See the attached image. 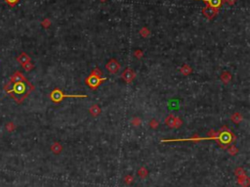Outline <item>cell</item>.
<instances>
[{
  "label": "cell",
  "instance_id": "6da1fadb",
  "mask_svg": "<svg viewBox=\"0 0 250 187\" xmlns=\"http://www.w3.org/2000/svg\"><path fill=\"white\" fill-rule=\"evenodd\" d=\"M233 140H235V135H233V133L229 129V127L227 125H224L217 132L216 142L224 149H226L229 145L231 144L233 142Z\"/></svg>",
  "mask_w": 250,
  "mask_h": 187
},
{
  "label": "cell",
  "instance_id": "7a4b0ae2",
  "mask_svg": "<svg viewBox=\"0 0 250 187\" xmlns=\"http://www.w3.org/2000/svg\"><path fill=\"white\" fill-rule=\"evenodd\" d=\"M87 98L85 94H65L59 88H55L54 90L50 93V98L54 103H60L63 101L64 98Z\"/></svg>",
  "mask_w": 250,
  "mask_h": 187
},
{
  "label": "cell",
  "instance_id": "3957f363",
  "mask_svg": "<svg viewBox=\"0 0 250 187\" xmlns=\"http://www.w3.org/2000/svg\"><path fill=\"white\" fill-rule=\"evenodd\" d=\"M107 81V77H99V76H96V75L90 74V76L85 79V83L91 88V89L95 90L101 85V83H104V81Z\"/></svg>",
  "mask_w": 250,
  "mask_h": 187
},
{
  "label": "cell",
  "instance_id": "277c9868",
  "mask_svg": "<svg viewBox=\"0 0 250 187\" xmlns=\"http://www.w3.org/2000/svg\"><path fill=\"white\" fill-rule=\"evenodd\" d=\"M120 68H121L120 64L115 59L109 60L107 63V65H105V69H107V71H109V73H111V74H116L120 70Z\"/></svg>",
  "mask_w": 250,
  "mask_h": 187
},
{
  "label": "cell",
  "instance_id": "5b68a950",
  "mask_svg": "<svg viewBox=\"0 0 250 187\" xmlns=\"http://www.w3.org/2000/svg\"><path fill=\"white\" fill-rule=\"evenodd\" d=\"M121 77H122V79L125 81V83H131L132 81H134L135 77H136V73H135L133 70L129 69V68H127V69H125L124 72L122 73V75H121Z\"/></svg>",
  "mask_w": 250,
  "mask_h": 187
},
{
  "label": "cell",
  "instance_id": "8992f818",
  "mask_svg": "<svg viewBox=\"0 0 250 187\" xmlns=\"http://www.w3.org/2000/svg\"><path fill=\"white\" fill-rule=\"evenodd\" d=\"M218 12H219V10H218V9L209 7V6H207V5H206L205 7L203 8V10H202L203 15L205 16V18H206V19H208V20H212L213 18H214L215 16L218 14Z\"/></svg>",
  "mask_w": 250,
  "mask_h": 187
},
{
  "label": "cell",
  "instance_id": "52a82bcc",
  "mask_svg": "<svg viewBox=\"0 0 250 187\" xmlns=\"http://www.w3.org/2000/svg\"><path fill=\"white\" fill-rule=\"evenodd\" d=\"M199 1L205 2L207 6L215 9H219L224 3V0H199Z\"/></svg>",
  "mask_w": 250,
  "mask_h": 187
},
{
  "label": "cell",
  "instance_id": "ba28073f",
  "mask_svg": "<svg viewBox=\"0 0 250 187\" xmlns=\"http://www.w3.org/2000/svg\"><path fill=\"white\" fill-rule=\"evenodd\" d=\"M17 61L19 63H21L22 65H24V64H26L27 62H29L31 61V58H29V56L27 55V54L26 53H22L21 55L17 58Z\"/></svg>",
  "mask_w": 250,
  "mask_h": 187
},
{
  "label": "cell",
  "instance_id": "9c48e42d",
  "mask_svg": "<svg viewBox=\"0 0 250 187\" xmlns=\"http://www.w3.org/2000/svg\"><path fill=\"white\" fill-rule=\"evenodd\" d=\"M220 79H221V81H223V83L225 84L229 83L231 81V75L230 74L229 72H224L223 74L221 75V77H220Z\"/></svg>",
  "mask_w": 250,
  "mask_h": 187
},
{
  "label": "cell",
  "instance_id": "30bf717a",
  "mask_svg": "<svg viewBox=\"0 0 250 187\" xmlns=\"http://www.w3.org/2000/svg\"><path fill=\"white\" fill-rule=\"evenodd\" d=\"M89 112H90V114L93 116V117H97V116H99L100 113H101V108L98 106V105H93V106L89 109Z\"/></svg>",
  "mask_w": 250,
  "mask_h": 187
},
{
  "label": "cell",
  "instance_id": "8fae6325",
  "mask_svg": "<svg viewBox=\"0 0 250 187\" xmlns=\"http://www.w3.org/2000/svg\"><path fill=\"white\" fill-rule=\"evenodd\" d=\"M231 120H233V122H235V124H239V122H241L242 118H242V116L240 115L239 113H235L233 115H231Z\"/></svg>",
  "mask_w": 250,
  "mask_h": 187
},
{
  "label": "cell",
  "instance_id": "7c38bea8",
  "mask_svg": "<svg viewBox=\"0 0 250 187\" xmlns=\"http://www.w3.org/2000/svg\"><path fill=\"white\" fill-rule=\"evenodd\" d=\"M180 71H181V73H182L183 75H185V76H188V75H190V74H192V68L190 67V66H188L187 64L183 66V67L180 69Z\"/></svg>",
  "mask_w": 250,
  "mask_h": 187
},
{
  "label": "cell",
  "instance_id": "4fadbf2b",
  "mask_svg": "<svg viewBox=\"0 0 250 187\" xmlns=\"http://www.w3.org/2000/svg\"><path fill=\"white\" fill-rule=\"evenodd\" d=\"M51 150H52L53 153H55V154H59V153L63 150V147H62V146L60 145L58 142H56V143H54V144L52 145Z\"/></svg>",
  "mask_w": 250,
  "mask_h": 187
},
{
  "label": "cell",
  "instance_id": "5bb4252c",
  "mask_svg": "<svg viewBox=\"0 0 250 187\" xmlns=\"http://www.w3.org/2000/svg\"><path fill=\"white\" fill-rule=\"evenodd\" d=\"M174 120H175V117L174 115H169L168 117L165 120V124L168 125L169 127H173L174 126Z\"/></svg>",
  "mask_w": 250,
  "mask_h": 187
},
{
  "label": "cell",
  "instance_id": "9a60e30c",
  "mask_svg": "<svg viewBox=\"0 0 250 187\" xmlns=\"http://www.w3.org/2000/svg\"><path fill=\"white\" fill-rule=\"evenodd\" d=\"M33 67H34L33 64L31 63V61L23 65V68H24V69L26 70V71H27V72H29V71H31V70H32V69H33Z\"/></svg>",
  "mask_w": 250,
  "mask_h": 187
},
{
  "label": "cell",
  "instance_id": "2e32d148",
  "mask_svg": "<svg viewBox=\"0 0 250 187\" xmlns=\"http://www.w3.org/2000/svg\"><path fill=\"white\" fill-rule=\"evenodd\" d=\"M183 124V120H181L180 118H176L175 117V120H174V126L175 128H179V127L181 126V125Z\"/></svg>",
  "mask_w": 250,
  "mask_h": 187
},
{
  "label": "cell",
  "instance_id": "e0dca14e",
  "mask_svg": "<svg viewBox=\"0 0 250 187\" xmlns=\"http://www.w3.org/2000/svg\"><path fill=\"white\" fill-rule=\"evenodd\" d=\"M141 122H142L141 118H139L138 117L133 118V120H131V124H132L133 125H134V126H138V125L141 124Z\"/></svg>",
  "mask_w": 250,
  "mask_h": 187
},
{
  "label": "cell",
  "instance_id": "ac0fdd59",
  "mask_svg": "<svg viewBox=\"0 0 250 187\" xmlns=\"http://www.w3.org/2000/svg\"><path fill=\"white\" fill-rule=\"evenodd\" d=\"M140 35H141L142 36H144V37H147V36L150 35V31H149L148 29L144 28V29H142L141 31H140Z\"/></svg>",
  "mask_w": 250,
  "mask_h": 187
},
{
  "label": "cell",
  "instance_id": "d6986e66",
  "mask_svg": "<svg viewBox=\"0 0 250 187\" xmlns=\"http://www.w3.org/2000/svg\"><path fill=\"white\" fill-rule=\"evenodd\" d=\"M138 174H139L141 177H146V176H147V174H148V170H147L146 168H142L141 170H139Z\"/></svg>",
  "mask_w": 250,
  "mask_h": 187
},
{
  "label": "cell",
  "instance_id": "ffe728a7",
  "mask_svg": "<svg viewBox=\"0 0 250 187\" xmlns=\"http://www.w3.org/2000/svg\"><path fill=\"white\" fill-rule=\"evenodd\" d=\"M91 74L96 75V76H99V77H102L103 76V72L99 69V68H95V69L92 71V73H91Z\"/></svg>",
  "mask_w": 250,
  "mask_h": 187
},
{
  "label": "cell",
  "instance_id": "44dd1931",
  "mask_svg": "<svg viewBox=\"0 0 250 187\" xmlns=\"http://www.w3.org/2000/svg\"><path fill=\"white\" fill-rule=\"evenodd\" d=\"M150 125H151V128H156V127L158 126V122H157L156 120H155V118H153V120H151Z\"/></svg>",
  "mask_w": 250,
  "mask_h": 187
},
{
  "label": "cell",
  "instance_id": "7402d4cb",
  "mask_svg": "<svg viewBox=\"0 0 250 187\" xmlns=\"http://www.w3.org/2000/svg\"><path fill=\"white\" fill-rule=\"evenodd\" d=\"M6 128H7V130L8 131H13L14 129H15V124H13V122H9V124H7V125H6Z\"/></svg>",
  "mask_w": 250,
  "mask_h": 187
},
{
  "label": "cell",
  "instance_id": "603a6c76",
  "mask_svg": "<svg viewBox=\"0 0 250 187\" xmlns=\"http://www.w3.org/2000/svg\"><path fill=\"white\" fill-rule=\"evenodd\" d=\"M19 1H20V0H5L6 3H8L11 7H14V6H15Z\"/></svg>",
  "mask_w": 250,
  "mask_h": 187
},
{
  "label": "cell",
  "instance_id": "cb8c5ba5",
  "mask_svg": "<svg viewBox=\"0 0 250 187\" xmlns=\"http://www.w3.org/2000/svg\"><path fill=\"white\" fill-rule=\"evenodd\" d=\"M228 152L230 153L231 155H235V154H237V149L235 147V146H231L230 149H228Z\"/></svg>",
  "mask_w": 250,
  "mask_h": 187
},
{
  "label": "cell",
  "instance_id": "d4e9b609",
  "mask_svg": "<svg viewBox=\"0 0 250 187\" xmlns=\"http://www.w3.org/2000/svg\"><path fill=\"white\" fill-rule=\"evenodd\" d=\"M134 54H135V56H136L137 58H142V57H143V52H142L141 50H136Z\"/></svg>",
  "mask_w": 250,
  "mask_h": 187
},
{
  "label": "cell",
  "instance_id": "484cf974",
  "mask_svg": "<svg viewBox=\"0 0 250 187\" xmlns=\"http://www.w3.org/2000/svg\"><path fill=\"white\" fill-rule=\"evenodd\" d=\"M124 180H125L126 183H130V182H131L132 180H133V177H132V176H130V175H128V176H126V177H125Z\"/></svg>",
  "mask_w": 250,
  "mask_h": 187
},
{
  "label": "cell",
  "instance_id": "4316f807",
  "mask_svg": "<svg viewBox=\"0 0 250 187\" xmlns=\"http://www.w3.org/2000/svg\"><path fill=\"white\" fill-rule=\"evenodd\" d=\"M42 25L45 27V28H48V27L50 26V21L49 20H45V21L42 23Z\"/></svg>",
  "mask_w": 250,
  "mask_h": 187
},
{
  "label": "cell",
  "instance_id": "83f0119b",
  "mask_svg": "<svg viewBox=\"0 0 250 187\" xmlns=\"http://www.w3.org/2000/svg\"><path fill=\"white\" fill-rule=\"evenodd\" d=\"M227 2H228V3H230L231 5H233V4L235 2V0H227Z\"/></svg>",
  "mask_w": 250,
  "mask_h": 187
},
{
  "label": "cell",
  "instance_id": "f1b7e54d",
  "mask_svg": "<svg viewBox=\"0 0 250 187\" xmlns=\"http://www.w3.org/2000/svg\"><path fill=\"white\" fill-rule=\"evenodd\" d=\"M100 1H102V2H105V1H107V0H100Z\"/></svg>",
  "mask_w": 250,
  "mask_h": 187
}]
</instances>
